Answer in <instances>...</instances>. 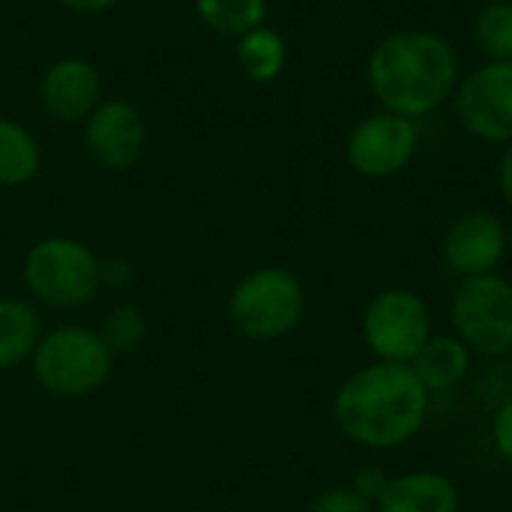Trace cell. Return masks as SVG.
<instances>
[{"instance_id":"1","label":"cell","mask_w":512,"mask_h":512,"mask_svg":"<svg viewBox=\"0 0 512 512\" xmlns=\"http://www.w3.org/2000/svg\"><path fill=\"white\" fill-rule=\"evenodd\" d=\"M432 408V393L408 363H366L333 393V423L342 438L363 450L387 453L411 444Z\"/></svg>"},{"instance_id":"2","label":"cell","mask_w":512,"mask_h":512,"mask_svg":"<svg viewBox=\"0 0 512 512\" xmlns=\"http://www.w3.org/2000/svg\"><path fill=\"white\" fill-rule=\"evenodd\" d=\"M459 78L453 45L429 30H396L369 54V87L378 102L402 117H423L444 105Z\"/></svg>"},{"instance_id":"3","label":"cell","mask_w":512,"mask_h":512,"mask_svg":"<svg viewBox=\"0 0 512 512\" xmlns=\"http://www.w3.org/2000/svg\"><path fill=\"white\" fill-rule=\"evenodd\" d=\"M114 354L102 342L99 330L81 324H63L33 348L30 369L36 384L57 399H87L111 378Z\"/></svg>"},{"instance_id":"4","label":"cell","mask_w":512,"mask_h":512,"mask_svg":"<svg viewBox=\"0 0 512 512\" xmlns=\"http://www.w3.org/2000/svg\"><path fill=\"white\" fill-rule=\"evenodd\" d=\"M306 312L303 282L285 267H258L228 294L231 327L252 342H276L294 333Z\"/></svg>"},{"instance_id":"5","label":"cell","mask_w":512,"mask_h":512,"mask_svg":"<svg viewBox=\"0 0 512 512\" xmlns=\"http://www.w3.org/2000/svg\"><path fill=\"white\" fill-rule=\"evenodd\" d=\"M99 264L96 252L81 240L45 237L30 246L21 276L39 303L51 309H81L102 288Z\"/></svg>"},{"instance_id":"6","label":"cell","mask_w":512,"mask_h":512,"mask_svg":"<svg viewBox=\"0 0 512 512\" xmlns=\"http://www.w3.org/2000/svg\"><path fill=\"white\" fill-rule=\"evenodd\" d=\"M450 324L474 357H507L512 351L510 279L501 273L459 279L450 297Z\"/></svg>"},{"instance_id":"7","label":"cell","mask_w":512,"mask_h":512,"mask_svg":"<svg viewBox=\"0 0 512 512\" xmlns=\"http://www.w3.org/2000/svg\"><path fill=\"white\" fill-rule=\"evenodd\" d=\"M360 333L375 360L411 363L435 333L432 309L414 288H384L366 303Z\"/></svg>"},{"instance_id":"8","label":"cell","mask_w":512,"mask_h":512,"mask_svg":"<svg viewBox=\"0 0 512 512\" xmlns=\"http://www.w3.org/2000/svg\"><path fill=\"white\" fill-rule=\"evenodd\" d=\"M420 132L411 117L381 111L354 126L348 135V162L357 174L369 180H384L399 174L417 153Z\"/></svg>"},{"instance_id":"9","label":"cell","mask_w":512,"mask_h":512,"mask_svg":"<svg viewBox=\"0 0 512 512\" xmlns=\"http://www.w3.org/2000/svg\"><path fill=\"white\" fill-rule=\"evenodd\" d=\"M462 126L483 141H512V60L474 69L456 96Z\"/></svg>"},{"instance_id":"10","label":"cell","mask_w":512,"mask_h":512,"mask_svg":"<svg viewBox=\"0 0 512 512\" xmlns=\"http://www.w3.org/2000/svg\"><path fill=\"white\" fill-rule=\"evenodd\" d=\"M507 255V228L495 213L471 210L462 213L444 234V264L459 276L498 273Z\"/></svg>"},{"instance_id":"11","label":"cell","mask_w":512,"mask_h":512,"mask_svg":"<svg viewBox=\"0 0 512 512\" xmlns=\"http://www.w3.org/2000/svg\"><path fill=\"white\" fill-rule=\"evenodd\" d=\"M147 141L144 117L129 102H105L87 117L84 144L90 156L111 171H123L138 162Z\"/></svg>"},{"instance_id":"12","label":"cell","mask_w":512,"mask_h":512,"mask_svg":"<svg viewBox=\"0 0 512 512\" xmlns=\"http://www.w3.org/2000/svg\"><path fill=\"white\" fill-rule=\"evenodd\" d=\"M102 99V78L93 63L69 57L54 63L42 78V105L63 123L87 120Z\"/></svg>"},{"instance_id":"13","label":"cell","mask_w":512,"mask_h":512,"mask_svg":"<svg viewBox=\"0 0 512 512\" xmlns=\"http://www.w3.org/2000/svg\"><path fill=\"white\" fill-rule=\"evenodd\" d=\"M462 492L441 471H405L390 477L387 489L375 501V512H459Z\"/></svg>"},{"instance_id":"14","label":"cell","mask_w":512,"mask_h":512,"mask_svg":"<svg viewBox=\"0 0 512 512\" xmlns=\"http://www.w3.org/2000/svg\"><path fill=\"white\" fill-rule=\"evenodd\" d=\"M408 366L417 372L423 387L435 396V393L456 390L468 378L474 366V354L456 333H432Z\"/></svg>"},{"instance_id":"15","label":"cell","mask_w":512,"mask_h":512,"mask_svg":"<svg viewBox=\"0 0 512 512\" xmlns=\"http://www.w3.org/2000/svg\"><path fill=\"white\" fill-rule=\"evenodd\" d=\"M39 339V312L21 297H0V372L27 363Z\"/></svg>"},{"instance_id":"16","label":"cell","mask_w":512,"mask_h":512,"mask_svg":"<svg viewBox=\"0 0 512 512\" xmlns=\"http://www.w3.org/2000/svg\"><path fill=\"white\" fill-rule=\"evenodd\" d=\"M39 165L42 153L36 138L24 126L0 117V186H24L36 177Z\"/></svg>"},{"instance_id":"17","label":"cell","mask_w":512,"mask_h":512,"mask_svg":"<svg viewBox=\"0 0 512 512\" xmlns=\"http://www.w3.org/2000/svg\"><path fill=\"white\" fill-rule=\"evenodd\" d=\"M237 60L252 81H273L285 66V39L261 24L240 36Z\"/></svg>"},{"instance_id":"18","label":"cell","mask_w":512,"mask_h":512,"mask_svg":"<svg viewBox=\"0 0 512 512\" xmlns=\"http://www.w3.org/2000/svg\"><path fill=\"white\" fill-rule=\"evenodd\" d=\"M198 15L207 27L225 36H243L264 24L267 0H195Z\"/></svg>"},{"instance_id":"19","label":"cell","mask_w":512,"mask_h":512,"mask_svg":"<svg viewBox=\"0 0 512 512\" xmlns=\"http://www.w3.org/2000/svg\"><path fill=\"white\" fill-rule=\"evenodd\" d=\"M99 336L102 342L108 345V351L114 357H123V354H135L144 339H147V318L138 306H114L105 318H102V327H99Z\"/></svg>"},{"instance_id":"20","label":"cell","mask_w":512,"mask_h":512,"mask_svg":"<svg viewBox=\"0 0 512 512\" xmlns=\"http://www.w3.org/2000/svg\"><path fill=\"white\" fill-rule=\"evenodd\" d=\"M474 36L492 60H512V3L495 0L480 9Z\"/></svg>"},{"instance_id":"21","label":"cell","mask_w":512,"mask_h":512,"mask_svg":"<svg viewBox=\"0 0 512 512\" xmlns=\"http://www.w3.org/2000/svg\"><path fill=\"white\" fill-rule=\"evenodd\" d=\"M309 512H375L372 501L357 495L351 486H330L315 495L309 504Z\"/></svg>"},{"instance_id":"22","label":"cell","mask_w":512,"mask_h":512,"mask_svg":"<svg viewBox=\"0 0 512 512\" xmlns=\"http://www.w3.org/2000/svg\"><path fill=\"white\" fill-rule=\"evenodd\" d=\"M489 432H492V447H495V453H498L507 465H512V396L510 399H504V402L495 408Z\"/></svg>"},{"instance_id":"23","label":"cell","mask_w":512,"mask_h":512,"mask_svg":"<svg viewBox=\"0 0 512 512\" xmlns=\"http://www.w3.org/2000/svg\"><path fill=\"white\" fill-rule=\"evenodd\" d=\"M387 483H390V474L384 468H378V465H360L354 471V477H351L348 486L357 495H363L366 501H372V507H375V501L381 498V492L387 489Z\"/></svg>"},{"instance_id":"24","label":"cell","mask_w":512,"mask_h":512,"mask_svg":"<svg viewBox=\"0 0 512 512\" xmlns=\"http://www.w3.org/2000/svg\"><path fill=\"white\" fill-rule=\"evenodd\" d=\"M132 279H135V270H132V264L129 261H123V258H111V261H102L99 264V282H102V288H129L132 285Z\"/></svg>"},{"instance_id":"25","label":"cell","mask_w":512,"mask_h":512,"mask_svg":"<svg viewBox=\"0 0 512 512\" xmlns=\"http://www.w3.org/2000/svg\"><path fill=\"white\" fill-rule=\"evenodd\" d=\"M498 183H501V192L507 198V204L512 207V144L507 147L504 159H501V171H498Z\"/></svg>"},{"instance_id":"26","label":"cell","mask_w":512,"mask_h":512,"mask_svg":"<svg viewBox=\"0 0 512 512\" xmlns=\"http://www.w3.org/2000/svg\"><path fill=\"white\" fill-rule=\"evenodd\" d=\"M63 6H69V9H75V12H102V9H108L114 0H60Z\"/></svg>"}]
</instances>
